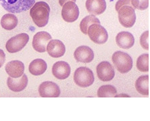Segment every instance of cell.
Returning a JSON list of instances; mask_svg holds the SVG:
<instances>
[{
  "instance_id": "cell-1",
  "label": "cell",
  "mask_w": 150,
  "mask_h": 121,
  "mask_svg": "<svg viewBox=\"0 0 150 121\" xmlns=\"http://www.w3.org/2000/svg\"><path fill=\"white\" fill-rule=\"evenodd\" d=\"M50 10V7L46 2L35 3L30 11V15L34 23L40 28L46 26L49 22Z\"/></svg>"
},
{
  "instance_id": "cell-2",
  "label": "cell",
  "mask_w": 150,
  "mask_h": 121,
  "mask_svg": "<svg viewBox=\"0 0 150 121\" xmlns=\"http://www.w3.org/2000/svg\"><path fill=\"white\" fill-rule=\"evenodd\" d=\"M36 0H0L2 7L12 13L26 12L34 6Z\"/></svg>"
},
{
  "instance_id": "cell-3",
  "label": "cell",
  "mask_w": 150,
  "mask_h": 121,
  "mask_svg": "<svg viewBox=\"0 0 150 121\" xmlns=\"http://www.w3.org/2000/svg\"><path fill=\"white\" fill-rule=\"evenodd\" d=\"M112 61L118 71L120 74H127L133 67V60L131 57L126 52H115L112 56Z\"/></svg>"
},
{
  "instance_id": "cell-4",
  "label": "cell",
  "mask_w": 150,
  "mask_h": 121,
  "mask_svg": "<svg viewBox=\"0 0 150 121\" xmlns=\"http://www.w3.org/2000/svg\"><path fill=\"white\" fill-rule=\"evenodd\" d=\"M74 80L76 85L81 88H87L92 86L94 81V75L90 69L81 67L76 70L74 75Z\"/></svg>"
},
{
  "instance_id": "cell-5",
  "label": "cell",
  "mask_w": 150,
  "mask_h": 121,
  "mask_svg": "<svg viewBox=\"0 0 150 121\" xmlns=\"http://www.w3.org/2000/svg\"><path fill=\"white\" fill-rule=\"evenodd\" d=\"M118 16L120 24L125 28L133 27L136 21V14L132 6H124L118 11Z\"/></svg>"
},
{
  "instance_id": "cell-6",
  "label": "cell",
  "mask_w": 150,
  "mask_h": 121,
  "mask_svg": "<svg viewBox=\"0 0 150 121\" xmlns=\"http://www.w3.org/2000/svg\"><path fill=\"white\" fill-rule=\"evenodd\" d=\"M88 35L90 40L98 45L104 44L108 38L106 30L101 25L98 24H94L90 26L88 30Z\"/></svg>"
},
{
  "instance_id": "cell-7",
  "label": "cell",
  "mask_w": 150,
  "mask_h": 121,
  "mask_svg": "<svg viewBox=\"0 0 150 121\" xmlns=\"http://www.w3.org/2000/svg\"><path fill=\"white\" fill-rule=\"evenodd\" d=\"M29 41V36L26 33H21L11 38L6 42V50L10 53L19 52L27 45Z\"/></svg>"
},
{
  "instance_id": "cell-8",
  "label": "cell",
  "mask_w": 150,
  "mask_h": 121,
  "mask_svg": "<svg viewBox=\"0 0 150 121\" xmlns=\"http://www.w3.org/2000/svg\"><path fill=\"white\" fill-rule=\"evenodd\" d=\"M52 37L47 32H38L34 36L33 40V47L36 51L45 52L47 51V46Z\"/></svg>"
},
{
  "instance_id": "cell-9",
  "label": "cell",
  "mask_w": 150,
  "mask_h": 121,
  "mask_svg": "<svg viewBox=\"0 0 150 121\" xmlns=\"http://www.w3.org/2000/svg\"><path fill=\"white\" fill-rule=\"evenodd\" d=\"M38 92L43 98H57L60 96L61 91L57 84L52 81H45L38 88Z\"/></svg>"
},
{
  "instance_id": "cell-10",
  "label": "cell",
  "mask_w": 150,
  "mask_h": 121,
  "mask_svg": "<svg viewBox=\"0 0 150 121\" xmlns=\"http://www.w3.org/2000/svg\"><path fill=\"white\" fill-rule=\"evenodd\" d=\"M96 73L98 79L102 81H111L115 75L114 67L108 61H103L98 65Z\"/></svg>"
},
{
  "instance_id": "cell-11",
  "label": "cell",
  "mask_w": 150,
  "mask_h": 121,
  "mask_svg": "<svg viewBox=\"0 0 150 121\" xmlns=\"http://www.w3.org/2000/svg\"><path fill=\"white\" fill-rule=\"evenodd\" d=\"M79 12L78 6L75 2L68 1L63 6L61 16L67 22H74L78 20Z\"/></svg>"
},
{
  "instance_id": "cell-12",
  "label": "cell",
  "mask_w": 150,
  "mask_h": 121,
  "mask_svg": "<svg viewBox=\"0 0 150 121\" xmlns=\"http://www.w3.org/2000/svg\"><path fill=\"white\" fill-rule=\"evenodd\" d=\"M74 58L79 63H90L94 57L92 49L87 46H81L77 48L74 52Z\"/></svg>"
},
{
  "instance_id": "cell-13",
  "label": "cell",
  "mask_w": 150,
  "mask_h": 121,
  "mask_svg": "<svg viewBox=\"0 0 150 121\" xmlns=\"http://www.w3.org/2000/svg\"><path fill=\"white\" fill-rule=\"evenodd\" d=\"M65 46L59 40H51L47 46V51L51 57L59 58L65 53Z\"/></svg>"
},
{
  "instance_id": "cell-14",
  "label": "cell",
  "mask_w": 150,
  "mask_h": 121,
  "mask_svg": "<svg viewBox=\"0 0 150 121\" xmlns=\"http://www.w3.org/2000/svg\"><path fill=\"white\" fill-rule=\"evenodd\" d=\"M52 73L57 79H65L71 74V67L65 61H58L53 65Z\"/></svg>"
},
{
  "instance_id": "cell-15",
  "label": "cell",
  "mask_w": 150,
  "mask_h": 121,
  "mask_svg": "<svg viewBox=\"0 0 150 121\" xmlns=\"http://www.w3.org/2000/svg\"><path fill=\"white\" fill-rule=\"evenodd\" d=\"M28 77L26 74H23L18 78H12L9 77L7 81V85L10 90L14 92H20L24 90L28 85Z\"/></svg>"
},
{
  "instance_id": "cell-16",
  "label": "cell",
  "mask_w": 150,
  "mask_h": 121,
  "mask_svg": "<svg viewBox=\"0 0 150 121\" xmlns=\"http://www.w3.org/2000/svg\"><path fill=\"white\" fill-rule=\"evenodd\" d=\"M6 71L12 78L20 77L24 73V65L20 61H12L6 65Z\"/></svg>"
},
{
  "instance_id": "cell-17",
  "label": "cell",
  "mask_w": 150,
  "mask_h": 121,
  "mask_svg": "<svg viewBox=\"0 0 150 121\" xmlns=\"http://www.w3.org/2000/svg\"><path fill=\"white\" fill-rule=\"evenodd\" d=\"M86 7L88 13L93 15H100L106 10V3L105 0H87Z\"/></svg>"
},
{
  "instance_id": "cell-18",
  "label": "cell",
  "mask_w": 150,
  "mask_h": 121,
  "mask_svg": "<svg viewBox=\"0 0 150 121\" xmlns=\"http://www.w3.org/2000/svg\"><path fill=\"white\" fill-rule=\"evenodd\" d=\"M116 42L120 48L123 49H129L132 47L135 43L132 34L128 32H120L116 36Z\"/></svg>"
},
{
  "instance_id": "cell-19",
  "label": "cell",
  "mask_w": 150,
  "mask_h": 121,
  "mask_svg": "<svg viewBox=\"0 0 150 121\" xmlns=\"http://www.w3.org/2000/svg\"><path fill=\"white\" fill-rule=\"evenodd\" d=\"M47 65L45 61L41 59H36L32 61L29 65V71L35 76L41 75L46 71Z\"/></svg>"
},
{
  "instance_id": "cell-20",
  "label": "cell",
  "mask_w": 150,
  "mask_h": 121,
  "mask_svg": "<svg viewBox=\"0 0 150 121\" xmlns=\"http://www.w3.org/2000/svg\"><path fill=\"white\" fill-rule=\"evenodd\" d=\"M149 77L148 75H142L139 77L135 82V88L138 93L143 96H149Z\"/></svg>"
},
{
  "instance_id": "cell-21",
  "label": "cell",
  "mask_w": 150,
  "mask_h": 121,
  "mask_svg": "<svg viewBox=\"0 0 150 121\" xmlns=\"http://www.w3.org/2000/svg\"><path fill=\"white\" fill-rule=\"evenodd\" d=\"M18 20L17 17L12 13H7L1 18V26L6 30H12L17 26Z\"/></svg>"
},
{
  "instance_id": "cell-22",
  "label": "cell",
  "mask_w": 150,
  "mask_h": 121,
  "mask_svg": "<svg viewBox=\"0 0 150 121\" xmlns=\"http://www.w3.org/2000/svg\"><path fill=\"white\" fill-rule=\"evenodd\" d=\"M94 24H100L99 19L94 16L93 15L87 16L83 19L81 20V22L79 24V28H80V30L81 33H83L84 35H88V30L90 26Z\"/></svg>"
},
{
  "instance_id": "cell-23",
  "label": "cell",
  "mask_w": 150,
  "mask_h": 121,
  "mask_svg": "<svg viewBox=\"0 0 150 121\" xmlns=\"http://www.w3.org/2000/svg\"><path fill=\"white\" fill-rule=\"evenodd\" d=\"M117 91L114 86L111 85L102 86L98 89L97 92L98 96L100 98L115 97L117 96Z\"/></svg>"
},
{
  "instance_id": "cell-24",
  "label": "cell",
  "mask_w": 150,
  "mask_h": 121,
  "mask_svg": "<svg viewBox=\"0 0 150 121\" xmlns=\"http://www.w3.org/2000/svg\"><path fill=\"white\" fill-rule=\"evenodd\" d=\"M149 54H143L137 60V68L142 72L149 71Z\"/></svg>"
},
{
  "instance_id": "cell-25",
  "label": "cell",
  "mask_w": 150,
  "mask_h": 121,
  "mask_svg": "<svg viewBox=\"0 0 150 121\" xmlns=\"http://www.w3.org/2000/svg\"><path fill=\"white\" fill-rule=\"evenodd\" d=\"M133 8L145 10L149 6V0H131Z\"/></svg>"
},
{
  "instance_id": "cell-26",
  "label": "cell",
  "mask_w": 150,
  "mask_h": 121,
  "mask_svg": "<svg viewBox=\"0 0 150 121\" xmlns=\"http://www.w3.org/2000/svg\"><path fill=\"white\" fill-rule=\"evenodd\" d=\"M149 31H145L142 34L140 38V44L143 49L145 50H149Z\"/></svg>"
},
{
  "instance_id": "cell-27",
  "label": "cell",
  "mask_w": 150,
  "mask_h": 121,
  "mask_svg": "<svg viewBox=\"0 0 150 121\" xmlns=\"http://www.w3.org/2000/svg\"><path fill=\"white\" fill-rule=\"evenodd\" d=\"M124 6H131V0H119L115 5L116 11L118 12L120 8Z\"/></svg>"
},
{
  "instance_id": "cell-28",
  "label": "cell",
  "mask_w": 150,
  "mask_h": 121,
  "mask_svg": "<svg viewBox=\"0 0 150 121\" xmlns=\"http://www.w3.org/2000/svg\"><path fill=\"white\" fill-rule=\"evenodd\" d=\"M6 61V54L4 52L0 49V68H1L5 63Z\"/></svg>"
},
{
  "instance_id": "cell-29",
  "label": "cell",
  "mask_w": 150,
  "mask_h": 121,
  "mask_svg": "<svg viewBox=\"0 0 150 121\" xmlns=\"http://www.w3.org/2000/svg\"><path fill=\"white\" fill-rule=\"evenodd\" d=\"M68 1H73L76 2V0H59V3L61 6H63L65 3H67Z\"/></svg>"
}]
</instances>
